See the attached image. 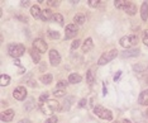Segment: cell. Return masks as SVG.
I'll return each mask as SVG.
<instances>
[{
	"mask_svg": "<svg viewBox=\"0 0 148 123\" xmlns=\"http://www.w3.org/2000/svg\"><path fill=\"white\" fill-rule=\"evenodd\" d=\"M58 108V103L56 100H46L43 103H39V109L43 112L45 114H52L56 109Z\"/></svg>",
	"mask_w": 148,
	"mask_h": 123,
	"instance_id": "1",
	"label": "cell"
},
{
	"mask_svg": "<svg viewBox=\"0 0 148 123\" xmlns=\"http://www.w3.org/2000/svg\"><path fill=\"white\" fill-rule=\"evenodd\" d=\"M94 113L103 119H108V121H112L113 119L112 112H110L109 109H105L104 107H101V105H97V107L94 108Z\"/></svg>",
	"mask_w": 148,
	"mask_h": 123,
	"instance_id": "2",
	"label": "cell"
},
{
	"mask_svg": "<svg viewBox=\"0 0 148 123\" xmlns=\"http://www.w3.org/2000/svg\"><path fill=\"white\" fill-rule=\"evenodd\" d=\"M118 56V51L116 50H112V51H108V52H104L101 56H100L97 64L99 65H105L108 62H110L112 60H114Z\"/></svg>",
	"mask_w": 148,
	"mask_h": 123,
	"instance_id": "3",
	"label": "cell"
},
{
	"mask_svg": "<svg viewBox=\"0 0 148 123\" xmlns=\"http://www.w3.org/2000/svg\"><path fill=\"white\" fill-rule=\"evenodd\" d=\"M9 50V55L12 57H21L23 53H24V46L23 44H19V43H13L8 47Z\"/></svg>",
	"mask_w": 148,
	"mask_h": 123,
	"instance_id": "4",
	"label": "cell"
},
{
	"mask_svg": "<svg viewBox=\"0 0 148 123\" xmlns=\"http://www.w3.org/2000/svg\"><path fill=\"white\" fill-rule=\"evenodd\" d=\"M137 42H138V38L136 36H124L120 38V44H122L123 47H125V48L136 44Z\"/></svg>",
	"mask_w": 148,
	"mask_h": 123,
	"instance_id": "5",
	"label": "cell"
},
{
	"mask_svg": "<svg viewBox=\"0 0 148 123\" xmlns=\"http://www.w3.org/2000/svg\"><path fill=\"white\" fill-rule=\"evenodd\" d=\"M33 48H34L37 52L43 53L47 51V43L41 38H37V39H34V42H33Z\"/></svg>",
	"mask_w": 148,
	"mask_h": 123,
	"instance_id": "6",
	"label": "cell"
},
{
	"mask_svg": "<svg viewBox=\"0 0 148 123\" xmlns=\"http://www.w3.org/2000/svg\"><path fill=\"white\" fill-rule=\"evenodd\" d=\"M13 95H14V98L16 99V100H24L25 97H27V89L24 86L15 88V90H14V93H13Z\"/></svg>",
	"mask_w": 148,
	"mask_h": 123,
	"instance_id": "7",
	"label": "cell"
},
{
	"mask_svg": "<svg viewBox=\"0 0 148 123\" xmlns=\"http://www.w3.org/2000/svg\"><path fill=\"white\" fill-rule=\"evenodd\" d=\"M49 62H51L52 66H57V65L61 62L60 53L57 52L56 50H51V51H49Z\"/></svg>",
	"mask_w": 148,
	"mask_h": 123,
	"instance_id": "8",
	"label": "cell"
},
{
	"mask_svg": "<svg viewBox=\"0 0 148 123\" xmlns=\"http://www.w3.org/2000/svg\"><path fill=\"white\" fill-rule=\"evenodd\" d=\"M77 32H79V29H77L76 24H69L66 27V39L73 38L77 35Z\"/></svg>",
	"mask_w": 148,
	"mask_h": 123,
	"instance_id": "9",
	"label": "cell"
},
{
	"mask_svg": "<svg viewBox=\"0 0 148 123\" xmlns=\"http://www.w3.org/2000/svg\"><path fill=\"white\" fill-rule=\"evenodd\" d=\"M14 118V111L12 109H8V111H4L1 113V121L3 122H10Z\"/></svg>",
	"mask_w": 148,
	"mask_h": 123,
	"instance_id": "10",
	"label": "cell"
},
{
	"mask_svg": "<svg viewBox=\"0 0 148 123\" xmlns=\"http://www.w3.org/2000/svg\"><path fill=\"white\" fill-rule=\"evenodd\" d=\"M124 12H125L127 14H129V15H134V14L137 13V6H136V4H133V3H130V1H128L127 6L124 8Z\"/></svg>",
	"mask_w": 148,
	"mask_h": 123,
	"instance_id": "11",
	"label": "cell"
},
{
	"mask_svg": "<svg viewBox=\"0 0 148 123\" xmlns=\"http://www.w3.org/2000/svg\"><path fill=\"white\" fill-rule=\"evenodd\" d=\"M73 22H75L76 26H82L84 23L86 22V17L85 14H82V13H79V14L75 15V18H73Z\"/></svg>",
	"mask_w": 148,
	"mask_h": 123,
	"instance_id": "12",
	"label": "cell"
},
{
	"mask_svg": "<svg viewBox=\"0 0 148 123\" xmlns=\"http://www.w3.org/2000/svg\"><path fill=\"white\" fill-rule=\"evenodd\" d=\"M137 56H139V50H137V48L124 51L122 53V57H137Z\"/></svg>",
	"mask_w": 148,
	"mask_h": 123,
	"instance_id": "13",
	"label": "cell"
},
{
	"mask_svg": "<svg viewBox=\"0 0 148 123\" xmlns=\"http://www.w3.org/2000/svg\"><path fill=\"white\" fill-rule=\"evenodd\" d=\"M92 47H94V43H92L91 38H86L85 42L82 43V51H84V52H89Z\"/></svg>",
	"mask_w": 148,
	"mask_h": 123,
	"instance_id": "14",
	"label": "cell"
},
{
	"mask_svg": "<svg viewBox=\"0 0 148 123\" xmlns=\"http://www.w3.org/2000/svg\"><path fill=\"white\" fill-rule=\"evenodd\" d=\"M53 17L52 14V10L51 9H45L42 10V15H41V19L43 20V22H47V20H49Z\"/></svg>",
	"mask_w": 148,
	"mask_h": 123,
	"instance_id": "15",
	"label": "cell"
},
{
	"mask_svg": "<svg viewBox=\"0 0 148 123\" xmlns=\"http://www.w3.org/2000/svg\"><path fill=\"white\" fill-rule=\"evenodd\" d=\"M140 17H142L143 20L148 19V3L144 1L142 4V8H140Z\"/></svg>",
	"mask_w": 148,
	"mask_h": 123,
	"instance_id": "16",
	"label": "cell"
},
{
	"mask_svg": "<svg viewBox=\"0 0 148 123\" xmlns=\"http://www.w3.org/2000/svg\"><path fill=\"white\" fill-rule=\"evenodd\" d=\"M139 103L142 105H148V90H144L139 95Z\"/></svg>",
	"mask_w": 148,
	"mask_h": 123,
	"instance_id": "17",
	"label": "cell"
},
{
	"mask_svg": "<svg viewBox=\"0 0 148 123\" xmlns=\"http://www.w3.org/2000/svg\"><path fill=\"white\" fill-rule=\"evenodd\" d=\"M31 13L34 18H41V15H42V10L39 9L38 5H33L31 8Z\"/></svg>",
	"mask_w": 148,
	"mask_h": 123,
	"instance_id": "18",
	"label": "cell"
},
{
	"mask_svg": "<svg viewBox=\"0 0 148 123\" xmlns=\"http://www.w3.org/2000/svg\"><path fill=\"white\" fill-rule=\"evenodd\" d=\"M80 81H81V75H79V74H71L69 76V83H71V84H77Z\"/></svg>",
	"mask_w": 148,
	"mask_h": 123,
	"instance_id": "19",
	"label": "cell"
},
{
	"mask_svg": "<svg viewBox=\"0 0 148 123\" xmlns=\"http://www.w3.org/2000/svg\"><path fill=\"white\" fill-rule=\"evenodd\" d=\"M29 52H31V56H32V59H33V62L38 64V62H39V60H41V53L37 52L34 48H32L31 51H29Z\"/></svg>",
	"mask_w": 148,
	"mask_h": 123,
	"instance_id": "20",
	"label": "cell"
},
{
	"mask_svg": "<svg viewBox=\"0 0 148 123\" xmlns=\"http://www.w3.org/2000/svg\"><path fill=\"white\" fill-rule=\"evenodd\" d=\"M10 83V77L8 76V75H1V77H0V84H1V86H5V85H8Z\"/></svg>",
	"mask_w": 148,
	"mask_h": 123,
	"instance_id": "21",
	"label": "cell"
},
{
	"mask_svg": "<svg viewBox=\"0 0 148 123\" xmlns=\"http://www.w3.org/2000/svg\"><path fill=\"white\" fill-rule=\"evenodd\" d=\"M52 79H53V76L51 74H46V75H43L42 76V83L43 84H51V81H52Z\"/></svg>",
	"mask_w": 148,
	"mask_h": 123,
	"instance_id": "22",
	"label": "cell"
},
{
	"mask_svg": "<svg viewBox=\"0 0 148 123\" xmlns=\"http://www.w3.org/2000/svg\"><path fill=\"white\" fill-rule=\"evenodd\" d=\"M127 4H128V1H125V0H116L115 1V6L118 9H123L124 10V8L127 6Z\"/></svg>",
	"mask_w": 148,
	"mask_h": 123,
	"instance_id": "23",
	"label": "cell"
},
{
	"mask_svg": "<svg viewBox=\"0 0 148 123\" xmlns=\"http://www.w3.org/2000/svg\"><path fill=\"white\" fill-rule=\"evenodd\" d=\"M52 19L55 20L56 23H60V24H62V23H63V17L60 14V13H56V14H53Z\"/></svg>",
	"mask_w": 148,
	"mask_h": 123,
	"instance_id": "24",
	"label": "cell"
},
{
	"mask_svg": "<svg viewBox=\"0 0 148 123\" xmlns=\"http://www.w3.org/2000/svg\"><path fill=\"white\" fill-rule=\"evenodd\" d=\"M86 79H87V83H89L90 85H92L94 84V81H95V79H94V74H92V71H87V74H86Z\"/></svg>",
	"mask_w": 148,
	"mask_h": 123,
	"instance_id": "25",
	"label": "cell"
},
{
	"mask_svg": "<svg viewBox=\"0 0 148 123\" xmlns=\"http://www.w3.org/2000/svg\"><path fill=\"white\" fill-rule=\"evenodd\" d=\"M34 108V99H31L25 103V111H32Z\"/></svg>",
	"mask_w": 148,
	"mask_h": 123,
	"instance_id": "26",
	"label": "cell"
},
{
	"mask_svg": "<svg viewBox=\"0 0 148 123\" xmlns=\"http://www.w3.org/2000/svg\"><path fill=\"white\" fill-rule=\"evenodd\" d=\"M48 37L49 38H60V32H56V30H49L48 32Z\"/></svg>",
	"mask_w": 148,
	"mask_h": 123,
	"instance_id": "27",
	"label": "cell"
},
{
	"mask_svg": "<svg viewBox=\"0 0 148 123\" xmlns=\"http://www.w3.org/2000/svg\"><path fill=\"white\" fill-rule=\"evenodd\" d=\"M53 95H55V97H63V95H65V90H62V89H56V90L53 91Z\"/></svg>",
	"mask_w": 148,
	"mask_h": 123,
	"instance_id": "28",
	"label": "cell"
},
{
	"mask_svg": "<svg viewBox=\"0 0 148 123\" xmlns=\"http://www.w3.org/2000/svg\"><path fill=\"white\" fill-rule=\"evenodd\" d=\"M67 85H69V83H67L66 80H61V81H58V83H57V88H58V89H61V88H66Z\"/></svg>",
	"mask_w": 148,
	"mask_h": 123,
	"instance_id": "29",
	"label": "cell"
},
{
	"mask_svg": "<svg viewBox=\"0 0 148 123\" xmlns=\"http://www.w3.org/2000/svg\"><path fill=\"white\" fill-rule=\"evenodd\" d=\"M49 99V94L48 93H46V94H43L39 97V103H43V102H46V100H48Z\"/></svg>",
	"mask_w": 148,
	"mask_h": 123,
	"instance_id": "30",
	"label": "cell"
},
{
	"mask_svg": "<svg viewBox=\"0 0 148 123\" xmlns=\"http://www.w3.org/2000/svg\"><path fill=\"white\" fill-rule=\"evenodd\" d=\"M143 42L146 46H148V30H144L143 32Z\"/></svg>",
	"mask_w": 148,
	"mask_h": 123,
	"instance_id": "31",
	"label": "cell"
},
{
	"mask_svg": "<svg viewBox=\"0 0 148 123\" xmlns=\"http://www.w3.org/2000/svg\"><path fill=\"white\" fill-rule=\"evenodd\" d=\"M45 123H57V117L56 115H52V117H49Z\"/></svg>",
	"mask_w": 148,
	"mask_h": 123,
	"instance_id": "32",
	"label": "cell"
},
{
	"mask_svg": "<svg viewBox=\"0 0 148 123\" xmlns=\"http://www.w3.org/2000/svg\"><path fill=\"white\" fill-rule=\"evenodd\" d=\"M99 4H100L99 0H90V1H89V5L90 6H97Z\"/></svg>",
	"mask_w": 148,
	"mask_h": 123,
	"instance_id": "33",
	"label": "cell"
},
{
	"mask_svg": "<svg viewBox=\"0 0 148 123\" xmlns=\"http://www.w3.org/2000/svg\"><path fill=\"white\" fill-rule=\"evenodd\" d=\"M73 100V98H69V99H66V102H65V109H69V105L71 107V102Z\"/></svg>",
	"mask_w": 148,
	"mask_h": 123,
	"instance_id": "34",
	"label": "cell"
},
{
	"mask_svg": "<svg viewBox=\"0 0 148 123\" xmlns=\"http://www.w3.org/2000/svg\"><path fill=\"white\" fill-rule=\"evenodd\" d=\"M72 50H75L77 48V47H80V39H76V41H73V43H72Z\"/></svg>",
	"mask_w": 148,
	"mask_h": 123,
	"instance_id": "35",
	"label": "cell"
},
{
	"mask_svg": "<svg viewBox=\"0 0 148 123\" xmlns=\"http://www.w3.org/2000/svg\"><path fill=\"white\" fill-rule=\"evenodd\" d=\"M134 70H136L137 73H140V71H143V67L140 66V65H136V66H134Z\"/></svg>",
	"mask_w": 148,
	"mask_h": 123,
	"instance_id": "36",
	"label": "cell"
},
{
	"mask_svg": "<svg viewBox=\"0 0 148 123\" xmlns=\"http://www.w3.org/2000/svg\"><path fill=\"white\" fill-rule=\"evenodd\" d=\"M47 3H48V5H52V6H57L60 4V3L56 1V0H53V1H47Z\"/></svg>",
	"mask_w": 148,
	"mask_h": 123,
	"instance_id": "37",
	"label": "cell"
},
{
	"mask_svg": "<svg viewBox=\"0 0 148 123\" xmlns=\"http://www.w3.org/2000/svg\"><path fill=\"white\" fill-rule=\"evenodd\" d=\"M86 105V99H81V102L79 103V107H85Z\"/></svg>",
	"mask_w": 148,
	"mask_h": 123,
	"instance_id": "38",
	"label": "cell"
},
{
	"mask_svg": "<svg viewBox=\"0 0 148 123\" xmlns=\"http://www.w3.org/2000/svg\"><path fill=\"white\" fill-rule=\"evenodd\" d=\"M119 77H120V71H119V73H116V75L114 76V80H118Z\"/></svg>",
	"mask_w": 148,
	"mask_h": 123,
	"instance_id": "39",
	"label": "cell"
},
{
	"mask_svg": "<svg viewBox=\"0 0 148 123\" xmlns=\"http://www.w3.org/2000/svg\"><path fill=\"white\" fill-rule=\"evenodd\" d=\"M18 123H29L28 119H22V121H19Z\"/></svg>",
	"mask_w": 148,
	"mask_h": 123,
	"instance_id": "40",
	"label": "cell"
},
{
	"mask_svg": "<svg viewBox=\"0 0 148 123\" xmlns=\"http://www.w3.org/2000/svg\"><path fill=\"white\" fill-rule=\"evenodd\" d=\"M28 4H29V3L27 1V0H24V1L22 3V5H23V6H28Z\"/></svg>",
	"mask_w": 148,
	"mask_h": 123,
	"instance_id": "41",
	"label": "cell"
},
{
	"mask_svg": "<svg viewBox=\"0 0 148 123\" xmlns=\"http://www.w3.org/2000/svg\"><path fill=\"white\" fill-rule=\"evenodd\" d=\"M122 123H132L130 121H128V119H123V122Z\"/></svg>",
	"mask_w": 148,
	"mask_h": 123,
	"instance_id": "42",
	"label": "cell"
},
{
	"mask_svg": "<svg viewBox=\"0 0 148 123\" xmlns=\"http://www.w3.org/2000/svg\"><path fill=\"white\" fill-rule=\"evenodd\" d=\"M146 117L148 118V109H147V111H146Z\"/></svg>",
	"mask_w": 148,
	"mask_h": 123,
	"instance_id": "43",
	"label": "cell"
},
{
	"mask_svg": "<svg viewBox=\"0 0 148 123\" xmlns=\"http://www.w3.org/2000/svg\"><path fill=\"white\" fill-rule=\"evenodd\" d=\"M114 123H118V122H114Z\"/></svg>",
	"mask_w": 148,
	"mask_h": 123,
	"instance_id": "44",
	"label": "cell"
}]
</instances>
